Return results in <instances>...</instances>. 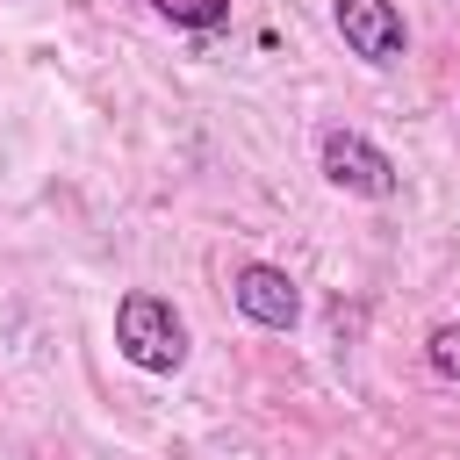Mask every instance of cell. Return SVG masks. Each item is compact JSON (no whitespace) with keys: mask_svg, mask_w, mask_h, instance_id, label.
<instances>
[{"mask_svg":"<svg viewBox=\"0 0 460 460\" xmlns=\"http://www.w3.org/2000/svg\"><path fill=\"white\" fill-rule=\"evenodd\" d=\"M115 345H122L129 367L172 374V367L187 359V323H180V309H172L165 295L137 288V295H122V309H115Z\"/></svg>","mask_w":460,"mask_h":460,"instance_id":"obj_1","label":"cell"},{"mask_svg":"<svg viewBox=\"0 0 460 460\" xmlns=\"http://www.w3.org/2000/svg\"><path fill=\"white\" fill-rule=\"evenodd\" d=\"M316 158H323V180H331L338 194H359V201H388V194H395V165H388V151L367 144L359 129H323Z\"/></svg>","mask_w":460,"mask_h":460,"instance_id":"obj_2","label":"cell"},{"mask_svg":"<svg viewBox=\"0 0 460 460\" xmlns=\"http://www.w3.org/2000/svg\"><path fill=\"white\" fill-rule=\"evenodd\" d=\"M331 22L345 36V50L367 58V65H395L410 50V29H402L395 0H331Z\"/></svg>","mask_w":460,"mask_h":460,"instance_id":"obj_3","label":"cell"},{"mask_svg":"<svg viewBox=\"0 0 460 460\" xmlns=\"http://www.w3.org/2000/svg\"><path fill=\"white\" fill-rule=\"evenodd\" d=\"M230 302H237L252 323H266V331H295V323H302V288H295L280 266H266V259L237 266V280H230Z\"/></svg>","mask_w":460,"mask_h":460,"instance_id":"obj_4","label":"cell"},{"mask_svg":"<svg viewBox=\"0 0 460 460\" xmlns=\"http://www.w3.org/2000/svg\"><path fill=\"white\" fill-rule=\"evenodd\" d=\"M172 29H223V14H230V0H151Z\"/></svg>","mask_w":460,"mask_h":460,"instance_id":"obj_5","label":"cell"},{"mask_svg":"<svg viewBox=\"0 0 460 460\" xmlns=\"http://www.w3.org/2000/svg\"><path fill=\"white\" fill-rule=\"evenodd\" d=\"M431 367H438L446 381H460V323H438V331H431Z\"/></svg>","mask_w":460,"mask_h":460,"instance_id":"obj_6","label":"cell"}]
</instances>
